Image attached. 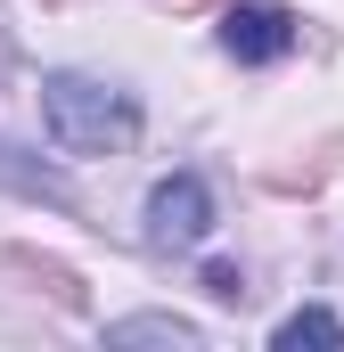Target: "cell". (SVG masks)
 I'll use <instances>...</instances> for the list:
<instances>
[{
  "label": "cell",
  "mask_w": 344,
  "mask_h": 352,
  "mask_svg": "<svg viewBox=\"0 0 344 352\" xmlns=\"http://www.w3.org/2000/svg\"><path fill=\"white\" fill-rule=\"evenodd\" d=\"M270 344H279V352H303V344H344V320H336V311H320V303H312V311H287Z\"/></svg>",
  "instance_id": "5b68a950"
},
{
  "label": "cell",
  "mask_w": 344,
  "mask_h": 352,
  "mask_svg": "<svg viewBox=\"0 0 344 352\" xmlns=\"http://www.w3.org/2000/svg\"><path fill=\"white\" fill-rule=\"evenodd\" d=\"M205 295H213V303H238V295H246V278H238L230 263H213V270H205Z\"/></svg>",
  "instance_id": "8992f818"
},
{
  "label": "cell",
  "mask_w": 344,
  "mask_h": 352,
  "mask_svg": "<svg viewBox=\"0 0 344 352\" xmlns=\"http://www.w3.org/2000/svg\"><path fill=\"white\" fill-rule=\"evenodd\" d=\"M222 50H230L238 66H279V58L295 50V16H287L279 0H238V8L222 16Z\"/></svg>",
  "instance_id": "3957f363"
},
{
  "label": "cell",
  "mask_w": 344,
  "mask_h": 352,
  "mask_svg": "<svg viewBox=\"0 0 344 352\" xmlns=\"http://www.w3.org/2000/svg\"><path fill=\"white\" fill-rule=\"evenodd\" d=\"M213 238V188L197 173H172L148 188V246L156 254H189V246H205Z\"/></svg>",
  "instance_id": "7a4b0ae2"
},
{
  "label": "cell",
  "mask_w": 344,
  "mask_h": 352,
  "mask_svg": "<svg viewBox=\"0 0 344 352\" xmlns=\"http://www.w3.org/2000/svg\"><path fill=\"white\" fill-rule=\"evenodd\" d=\"M107 344H172V352H197V328L172 320V311H131V320H107Z\"/></svg>",
  "instance_id": "277c9868"
},
{
  "label": "cell",
  "mask_w": 344,
  "mask_h": 352,
  "mask_svg": "<svg viewBox=\"0 0 344 352\" xmlns=\"http://www.w3.org/2000/svg\"><path fill=\"white\" fill-rule=\"evenodd\" d=\"M41 131L58 156H123L140 140V98L90 74H41Z\"/></svg>",
  "instance_id": "6da1fadb"
}]
</instances>
